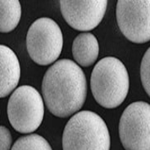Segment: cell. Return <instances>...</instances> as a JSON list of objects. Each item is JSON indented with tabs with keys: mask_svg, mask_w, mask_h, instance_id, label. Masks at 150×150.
Segmentation results:
<instances>
[{
	"mask_svg": "<svg viewBox=\"0 0 150 150\" xmlns=\"http://www.w3.org/2000/svg\"><path fill=\"white\" fill-rule=\"evenodd\" d=\"M41 89L50 112L57 117L65 118L83 105L86 98V79L75 62L61 59L47 71Z\"/></svg>",
	"mask_w": 150,
	"mask_h": 150,
	"instance_id": "obj_1",
	"label": "cell"
},
{
	"mask_svg": "<svg viewBox=\"0 0 150 150\" xmlns=\"http://www.w3.org/2000/svg\"><path fill=\"white\" fill-rule=\"evenodd\" d=\"M129 76L124 64L115 57L98 62L91 75L92 95L101 107L108 109L121 105L129 90Z\"/></svg>",
	"mask_w": 150,
	"mask_h": 150,
	"instance_id": "obj_2",
	"label": "cell"
},
{
	"mask_svg": "<svg viewBox=\"0 0 150 150\" xmlns=\"http://www.w3.org/2000/svg\"><path fill=\"white\" fill-rule=\"evenodd\" d=\"M63 150H110V137L105 122L89 110L71 118L62 135Z\"/></svg>",
	"mask_w": 150,
	"mask_h": 150,
	"instance_id": "obj_3",
	"label": "cell"
},
{
	"mask_svg": "<svg viewBox=\"0 0 150 150\" xmlns=\"http://www.w3.org/2000/svg\"><path fill=\"white\" fill-rule=\"evenodd\" d=\"M45 113L40 93L31 86L15 89L8 103V116L12 127L21 134L32 133L41 125Z\"/></svg>",
	"mask_w": 150,
	"mask_h": 150,
	"instance_id": "obj_4",
	"label": "cell"
},
{
	"mask_svg": "<svg viewBox=\"0 0 150 150\" xmlns=\"http://www.w3.org/2000/svg\"><path fill=\"white\" fill-rule=\"evenodd\" d=\"M63 36L60 27L48 17L38 19L29 27L26 48L31 59L40 65L53 63L61 54Z\"/></svg>",
	"mask_w": 150,
	"mask_h": 150,
	"instance_id": "obj_5",
	"label": "cell"
},
{
	"mask_svg": "<svg viewBox=\"0 0 150 150\" xmlns=\"http://www.w3.org/2000/svg\"><path fill=\"white\" fill-rule=\"evenodd\" d=\"M119 134L125 150H150V104L136 101L120 118Z\"/></svg>",
	"mask_w": 150,
	"mask_h": 150,
	"instance_id": "obj_6",
	"label": "cell"
},
{
	"mask_svg": "<svg viewBox=\"0 0 150 150\" xmlns=\"http://www.w3.org/2000/svg\"><path fill=\"white\" fill-rule=\"evenodd\" d=\"M116 19L127 39L137 44L150 41V0L118 1Z\"/></svg>",
	"mask_w": 150,
	"mask_h": 150,
	"instance_id": "obj_7",
	"label": "cell"
},
{
	"mask_svg": "<svg viewBox=\"0 0 150 150\" xmlns=\"http://www.w3.org/2000/svg\"><path fill=\"white\" fill-rule=\"evenodd\" d=\"M108 1H60V8L69 26L79 31H89L97 27L105 14Z\"/></svg>",
	"mask_w": 150,
	"mask_h": 150,
	"instance_id": "obj_8",
	"label": "cell"
},
{
	"mask_svg": "<svg viewBox=\"0 0 150 150\" xmlns=\"http://www.w3.org/2000/svg\"><path fill=\"white\" fill-rule=\"evenodd\" d=\"M21 77V65L14 52L0 45V98L8 96L15 89Z\"/></svg>",
	"mask_w": 150,
	"mask_h": 150,
	"instance_id": "obj_9",
	"label": "cell"
},
{
	"mask_svg": "<svg viewBox=\"0 0 150 150\" xmlns=\"http://www.w3.org/2000/svg\"><path fill=\"white\" fill-rule=\"evenodd\" d=\"M74 59L83 67L92 65L98 59L99 45L97 38L92 33H81L76 37L72 45Z\"/></svg>",
	"mask_w": 150,
	"mask_h": 150,
	"instance_id": "obj_10",
	"label": "cell"
},
{
	"mask_svg": "<svg viewBox=\"0 0 150 150\" xmlns=\"http://www.w3.org/2000/svg\"><path fill=\"white\" fill-rule=\"evenodd\" d=\"M21 14V5L19 1H0V33H9L14 30L20 22Z\"/></svg>",
	"mask_w": 150,
	"mask_h": 150,
	"instance_id": "obj_11",
	"label": "cell"
},
{
	"mask_svg": "<svg viewBox=\"0 0 150 150\" xmlns=\"http://www.w3.org/2000/svg\"><path fill=\"white\" fill-rule=\"evenodd\" d=\"M11 150H53L47 141L38 134L21 137L12 146Z\"/></svg>",
	"mask_w": 150,
	"mask_h": 150,
	"instance_id": "obj_12",
	"label": "cell"
},
{
	"mask_svg": "<svg viewBox=\"0 0 150 150\" xmlns=\"http://www.w3.org/2000/svg\"><path fill=\"white\" fill-rule=\"evenodd\" d=\"M140 78L143 88L150 97V47L147 50L142 59Z\"/></svg>",
	"mask_w": 150,
	"mask_h": 150,
	"instance_id": "obj_13",
	"label": "cell"
},
{
	"mask_svg": "<svg viewBox=\"0 0 150 150\" xmlns=\"http://www.w3.org/2000/svg\"><path fill=\"white\" fill-rule=\"evenodd\" d=\"M11 143L12 137L9 130L0 125V150H10Z\"/></svg>",
	"mask_w": 150,
	"mask_h": 150,
	"instance_id": "obj_14",
	"label": "cell"
}]
</instances>
